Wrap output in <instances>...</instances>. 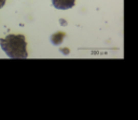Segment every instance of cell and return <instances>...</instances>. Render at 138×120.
<instances>
[{
  "instance_id": "obj_2",
  "label": "cell",
  "mask_w": 138,
  "mask_h": 120,
  "mask_svg": "<svg viewBox=\"0 0 138 120\" xmlns=\"http://www.w3.org/2000/svg\"><path fill=\"white\" fill-rule=\"evenodd\" d=\"M76 0H52L53 7L58 10H68L75 6Z\"/></svg>"
},
{
  "instance_id": "obj_3",
  "label": "cell",
  "mask_w": 138,
  "mask_h": 120,
  "mask_svg": "<svg viewBox=\"0 0 138 120\" xmlns=\"http://www.w3.org/2000/svg\"><path fill=\"white\" fill-rule=\"evenodd\" d=\"M4 4H6V0H0V9H1Z\"/></svg>"
},
{
  "instance_id": "obj_1",
  "label": "cell",
  "mask_w": 138,
  "mask_h": 120,
  "mask_svg": "<svg viewBox=\"0 0 138 120\" xmlns=\"http://www.w3.org/2000/svg\"><path fill=\"white\" fill-rule=\"evenodd\" d=\"M0 47L10 59H26L27 43L23 35H9L0 39Z\"/></svg>"
}]
</instances>
